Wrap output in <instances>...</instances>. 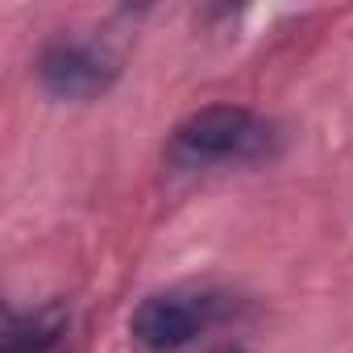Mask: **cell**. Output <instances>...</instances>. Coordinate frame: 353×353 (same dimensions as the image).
I'll return each mask as SVG.
<instances>
[{
	"mask_svg": "<svg viewBox=\"0 0 353 353\" xmlns=\"http://www.w3.org/2000/svg\"><path fill=\"white\" fill-rule=\"evenodd\" d=\"M117 71H121L117 54L100 42H88V38H59L38 59V75H42L46 92L59 100L104 96L117 83Z\"/></svg>",
	"mask_w": 353,
	"mask_h": 353,
	"instance_id": "3",
	"label": "cell"
},
{
	"mask_svg": "<svg viewBox=\"0 0 353 353\" xmlns=\"http://www.w3.org/2000/svg\"><path fill=\"white\" fill-rule=\"evenodd\" d=\"M279 150L274 121L241 104H208L192 112L170 137V154L183 166H221V162H258Z\"/></svg>",
	"mask_w": 353,
	"mask_h": 353,
	"instance_id": "1",
	"label": "cell"
},
{
	"mask_svg": "<svg viewBox=\"0 0 353 353\" xmlns=\"http://www.w3.org/2000/svg\"><path fill=\"white\" fill-rule=\"evenodd\" d=\"M212 353H245V349H237V345H221V349H212Z\"/></svg>",
	"mask_w": 353,
	"mask_h": 353,
	"instance_id": "5",
	"label": "cell"
},
{
	"mask_svg": "<svg viewBox=\"0 0 353 353\" xmlns=\"http://www.w3.org/2000/svg\"><path fill=\"white\" fill-rule=\"evenodd\" d=\"M71 316L63 303L30 307V312H9L5 324V353H59L67 341Z\"/></svg>",
	"mask_w": 353,
	"mask_h": 353,
	"instance_id": "4",
	"label": "cell"
},
{
	"mask_svg": "<svg viewBox=\"0 0 353 353\" xmlns=\"http://www.w3.org/2000/svg\"><path fill=\"white\" fill-rule=\"evenodd\" d=\"M229 312H233V295L229 291H216V287H170V291H158V295L141 299V307L129 320V332L150 353H179V349L196 345L208 328L229 320Z\"/></svg>",
	"mask_w": 353,
	"mask_h": 353,
	"instance_id": "2",
	"label": "cell"
}]
</instances>
